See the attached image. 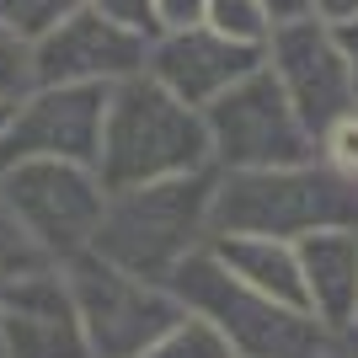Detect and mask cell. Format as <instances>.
Instances as JSON below:
<instances>
[{"instance_id": "6da1fadb", "label": "cell", "mask_w": 358, "mask_h": 358, "mask_svg": "<svg viewBox=\"0 0 358 358\" xmlns=\"http://www.w3.org/2000/svg\"><path fill=\"white\" fill-rule=\"evenodd\" d=\"M214 187H220V171L209 166L193 177L107 193L91 252L134 278L171 284V273L193 252H203L214 236Z\"/></svg>"}, {"instance_id": "7a4b0ae2", "label": "cell", "mask_w": 358, "mask_h": 358, "mask_svg": "<svg viewBox=\"0 0 358 358\" xmlns=\"http://www.w3.org/2000/svg\"><path fill=\"white\" fill-rule=\"evenodd\" d=\"M209 166H214L209 129H203L198 107L177 102L150 75H134V80L107 91L102 155H96V177H102L107 193L193 177V171H209Z\"/></svg>"}, {"instance_id": "3957f363", "label": "cell", "mask_w": 358, "mask_h": 358, "mask_svg": "<svg viewBox=\"0 0 358 358\" xmlns=\"http://www.w3.org/2000/svg\"><path fill=\"white\" fill-rule=\"evenodd\" d=\"M321 230H358V182L321 155L273 171H220L214 236H273L299 246Z\"/></svg>"}, {"instance_id": "277c9868", "label": "cell", "mask_w": 358, "mask_h": 358, "mask_svg": "<svg viewBox=\"0 0 358 358\" xmlns=\"http://www.w3.org/2000/svg\"><path fill=\"white\" fill-rule=\"evenodd\" d=\"M171 294L182 299V310L203 315L220 331L236 358H327L337 348L321 321L299 305L257 294L252 284H241L214 262V252H193L171 273Z\"/></svg>"}, {"instance_id": "5b68a950", "label": "cell", "mask_w": 358, "mask_h": 358, "mask_svg": "<svg viewBox=\"0 0 358 358\" xmlns=\"http://www.w3.org/2000/svg\"><path fill=\"white\" fill-rule=\"evenodd\" d=\"M64 284L75 294V315L91 358H145L182 321V299L171 284H150L102 262L96 252L64 262Z\"/></svg>"}, {"instance_id": "8992f818", "label": "cell", "mask_w": 358, "mask_h": 358, "mask_svg": "<svg viewBox=\"0 0 358 358\" xmlns=\"http://www.w3.org/2000/svg\"><path fill=\"white\" fill-rule=\"evenodd\" d=\"M0 203L32 236V246L54 268H64V262L91 252L102 209H107V187L96 177V166L16 161V166L0 171Z\"/></svg>"}, {"instance_id": "52a82bcc", "label": "cell", "mask_w": 358, "mask_h": 358, "mask_svg": "<svg viewBox=\"0 0 358 358\" xmlns=\"http://www.w3.org/2000/svg\"><path fill=\"white\" fill-rule=\"evenodd\" d=\"M203 129H209L214 171H273V166L315 161L310 129L299 123L268 64L203 107Z\"/></svg>"}, {"instance_id": "ba28073f", "label": "cell", "mask_w": 358, "mask_h": 358, "mask_svg": "<svg viewBox=\"0 0 358 358\" xmlns=\"http://www.w3.org/2000/svg\"><path fill=\"white\" fill-rule=\"evenodd\" d=\"M268 70L284 86L299 123L310 129V139H321L343 113L358 107V70L348 64V54L337 48V38L321 16H294V22L273 27Z\"/></svg>"}, {"instance_id": "9c48e42d", "label": "cell", "mask_w": 358, "mask_h": 358, "mask_svg": "<svg viewBox=\"0 0 358 358\" xmlns=\"http://www.w3.org/2000/svg\"><path fill=\"white\" fill-rule=\"evenodd\" d=\"M102 86H38L11 107L0 129V171L16 161H75L96 166L102 155Z\"/></svg>"}, {"instance_id": "30bf717a", "label": "cell", "mask_w": 358, "mask_h": 358, "mask_svg": "<svg viewBox=\"0 0 358 358\" xmlns=\"http://www.w3.org/2000/svg\"><path fill=\"white\" fill-rule=\"evenodd\" d=\"M32 59H38V86H123L145 75L150 59V32L123 27L102 11H86L75 6L54 32H43L32 43Z\"/></svg>"}, {"instance_id": "8fae6325", "label": "cell", "mask_w": 358, "mask_h": 358, "mask_svg": "<svg viewBox=\"0 0 358 358\" xmlns=\"http://www.w3.org/2000/svg\"><path fill=\"white\" fill-rule=\"evenodd\" d=\"M268 64V48H246V43H230L220 38L214 27H182V32H155L150 38V59L145 75L155 86H166L177 102L187 107H203L220 102L230 86H241L246 75H257Z\"/></svg>"}, {"instance_id": "7c38bea8", "label": "cell", "mask_w": 358, "mask_h": 358, "mask_svg": "<svg viewBox=\"0 0 358 358\" xmlns=\"http://www.w3.org/2000/svg\"><path fill=\"white\" fill-rule=\"evenodd\" d=\"M6 358H91L64 268H38L0 294Z\"/></svg>"}, {"instance_id": "4fadbf2b", "label": "cell", "mask_w": 358, "mask_h": 358, "mask_svg": "<svg viewBox=\"0 0 358 358\" xmlns=\"http://www.w3.org/2000/svg\"><path fill=\"white\" fill-rule=\"evenodd\" d=\"M294 252L310 315L337 343H348L358 331V230H321L305 236Z\"/></svg>"}, {"instance_id": "5bb4252c", "label": "cell", "mask_w": 358, "mask_h": 358, "mask_svg": "<svg viewBox=\"0 0 358 358\" xmlns=\"http://www.w3.org/2000/svg\"><path fill=\"white\" fill-rule=\"evenodd\" d=\"M209 252L230 278L252 284L257 294L284 299V305H305V278H299V252L294 241H273V236H209Z\"/></svg>"}, {"instance_id": "9a60e30c", "label": "cell", "mask_w": 358, "mask_h": 358, "mask_svg": "<svg viewBox=\"0 0 358 358\" xmlns=\"http://www.w3.org/2000/svg\"><path fill=\"white\" fill-rule=\"evenodd\" d=\"M203 27H214L220 38H230V43L268 48L278 22H273V11L262 0H209V6H203Z\"/></svg>"}, {"instance_id": "2e32d148", "label": "cell", "mask_w": 358, "mask_h": 358, "mask_svg": "<svg viewBox=\"0 0 358 358\" xmlns=\"http://www.w3.org/2000/svg\"><path fill=\"white\" fill-rule=\"evenodd\" d=\"M145 358H236V353H230V343H224V337L203 321V315L182 310V321L166 331V337L150 348Z\"/></svg>"}, {"instance_id": "e0dca14e", "label": "cell", "mask_w": 358, "mask_h": 358, "mask_svg": "<svg viewBox=\"0 0 358 358\" xmlns=\"http://www.w3.org/2000/svg\"><path fill=\"white\" fill-rule=\"evenodd\" d=\"M38 91V59H32V43L16 38L11 27H0V107H16Z\"/></svg>"}, {"instance_id": "ac0fdd59", "label": "cell", "mask_w": 358, "mask_h": 358, "mask_svg": "<svg viewBox=\"0 0 358 358\" xmlns=\"http://www.w3.org/2000/svg\"><path fill=\"white\" fill-rule=\"evenodd\" d=\"M80 0H0V27H11L16 38L38 43L43 32H54Z\"/></svg>"}, {"instance_id": "d6986e66", "label": "cell", "mask_w": 358, "mask_h": 358, "mask_svg": "<svg viewBox=\"0 0 358 358\" xmlns=\"http://www.w3.org/2000/svg\"><path fill=\"white\" fill-rule=\"evenodd\" d=\"M38 268H54V262H48V257L32 246V236L11 220V214H6V203H0V294H6L16 278L38 273Z\"/></svg>"}, {"instance_id": "ffe728a7", "label": "cell", "mask_w": 358, "mask_h": 358, "mask_svg": "<svg viewBox=\"0 0 358 358\" xmlns=\"http://www.w3.org/2000/svg\"><path fill=\"white\" fill-rule=\"evenodd\" d=\"M315 155H321L331 171H343V177L358 182V107H353V113H343L327 134L315 139Z\"/></svg>"}, {"instance_id": "44dd1931", "label": "cell", "mask_w": 358, "mask_h": 358, "mask_svg": "<svg viewBox=\"0 0 358 358\" xmlns=\"http://www.w3.org/2000/svg\"><path fill=\"white\" fill-rule=\"evenodd\" d=\"M203 6L209 0H150V27L155 32H182L203 22Z\"/></svg>"}, {"instance_id": "7402d4cb", "label": "cell", "mask_w": 358, "mask_h": 358, "mask_svg": "<svg viewBox=\"0 0 358 358\" xmlns=\"http://www.w3.org/2000/svg\"><path fill=\"white\" fill-rule=\"evenodd\" d=\"M86 11H102L113 16V22H123V27H139L155 38V27H150V0H80Z\"/></svg>"}, {"instance_id": "603a6c76", "label": "cell", "mask_w": 358, "mask_h": 358, "mask_svg": "<svg viewBox=\"0 0 358 358\" xmlns=\"http://www.w3.org/2000/svg\"><path fill=\"white\" fill-rule=\"evenodd\" d=\"M310 16H321V22H348V16H358V0H310Z\"/></svg>"}, {"instance_id": "cb8c5ba5", "label": "cell", "mask_w": 358, "mask_h": 358, "mask_svg": "<svg viewBox=\"0 0 358 358\" xmlns=\"http://www.w3.org/2000/svg\"><path fill=\"white\" fill-rule=\"evenodd\" d=\"M331 27V22H327ZM331 38H337V48H343L348 54V64H353L358 70V16H348V22H337V27H331Z\"/></svg>"}, {"instance_id": "d4e9b609", "label": "cell", "mask_w": 358, "mask_h": 358, "mask_svg": "<svg viewBox=\"0 0 358 358\" xmlns=\"http://www.w3.org/2000/svg\"><path fill=\"white\" fill-rule=\"evenodd\" d=\"M273 11V22H294V16H310V0H262Z\"/></svg>"}, {"instance_id": "484cf974", "label": "cell", "mask_w": 358, "mask_h": 358, "mask_svg": "<svg viewBox=\"0 0 358 358\" xmlns=\"http://www.w3.org/2000/svg\"><path fill=\"white\" fill-rule=\"evenodd\" d=\"M327 358H353V348H348V343H337V348H331Z\"/></svg>"}, {"instance_id": "4316f807", "label": "cell", "mask_w": 358, "mask_h": 358, "mask_svg": "<svg viewBox=\"0 0 358 358\" xmlns=\"http://www.w3.org/2000/svg\"><path fill=\"white\" fill-rule=\"evenodd\" d=\"M348 348H353V358H358V331H353V337H348Z\"/></svg>"}, {"instance_id": "83f0119b", "label": "cell", "mask_w": 358, "mask_h": 358, "mask_svg": "<svg viewBox=\"0 0 358 358\" xmlns=\"http://www.w3.org/2000/svg\"><path fill=\"white\" fill-rule=\"evenodd\" d=\"M6 118H11V107H0V129H6Z\"/></svg>"}, {"instance_id": "f1b7e54d", "label": "cell", "mask_w": 358, "mask_h": 358, "mask_svg": "<svg viewBox=\"0 0 358 358\" xmlns=\"http://www.w3.org/2000/svg\"><path fill=\"white\" fill-rule=\"evenodd\" d=\"M0 358H6V343H0Z\"/></svg>"}]
</instances>
